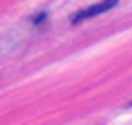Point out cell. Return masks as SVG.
<instances>
[{"label": "cell", "mask_w": 132, "mask_h": 125, "mask_svg": "<svg viewBox=\"0 0 132 125\" xmlns=\"http://www.w3.org/2000/svg\"><path fill=\"white\" fill-rule=\"evenodd\" d=\"M44 20H46V13H38L33 18V24H40V22H44Z\"/></svg>", "instance_id": "obj_2"}, {"label": "cell", "mask_w": 132, "mask_h": 125, "mask_svg": "<svg viewBox=\"0 0 132 125\" xmlns=\"http://www.w3.org/2000/svg\"><path fill=\"white\" fill-rule=\"evenodd\" d=\"M128 108H132V101H130V103H128Z\"/></svg>", "instance_id": "obj_3"}, {"label": "cell", "mask_w": 132, "mask_h": 125, "mask_svg": "<svg viewBox=\"0 0 132 125\" xmlns=\"http://www.w3.org/2000/svg\"><path fill=\"white\" fill-rule=\"evenodd\" d=\"M117 5H119V0H99V2H95V5L77 11V13L71 18V22L73 24H79V22L90 20V18H95V15H99V13H106V11H110L112 7H117Z\"/></svg>", "instance_id": "obj_1"}]
</instances>
